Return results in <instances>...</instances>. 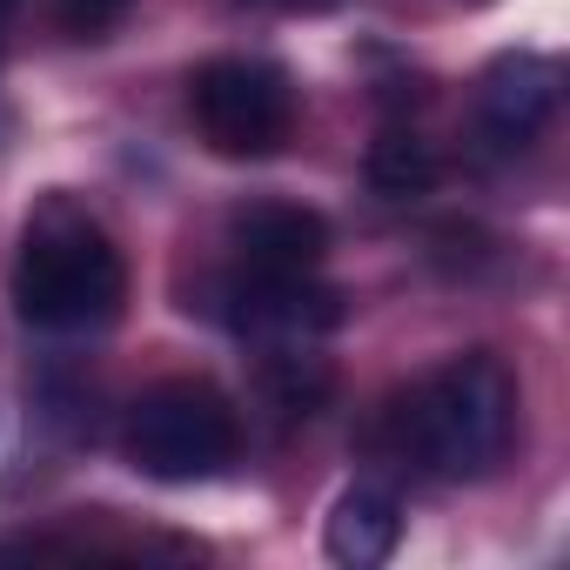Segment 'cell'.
Here are the masks:
<instances>
[{
	"mask_svg": "<svg viewBox=\"0 0 570 570\" xmlns=\"http://www.w3.org/2000/svg\"><path fill=\"white\" fill-rule=\"evenodd\" d=\"M128 303V268L121 248L95 215H81L68 195H48L28 215L21 255H14V309L21 323L48 336H88L108 330Z\"/></svg>",
	"mask_w": 570,
	"mask_h": 570,
	"instance_id": "6da1fadb",
	"label": "cell"
},
{
	"mask_svg": "<svg viewBox=\"0 0 570 570\" xmlns=\"http://www.w3.org/2000/svg\"><path fill=\"white\" fill-rule=\"evenodd\" d=\"M403 430V456H416L430 476L450 483H476L503 463L510 430H517V383L490 350L450 356L443 370H430L410 403L396 410Z\"/></svg>",
	"mask_w": 570,
	"mask_h": 570,
	"instance_id": "7a4b0ae2",
	"label": "cell"
},
{
	"mask_svg": "<svg viewBox=\"0 0 570 570\" xmlns=\"http://www.w3.org/2000/svg\"><path fill=\"white\" fill-rule=\"evenodd\" d=\"M121 450L155 483H202V476H222L235 463L242 423L215 383L175 376V383H155L135 396V410L121 423Z\"/></svg>",
	"mask_w": 570,
	"mask_h": 570,
	"instance_id": "3957f363",
	"label": "cell"
},
{
	"mask_svg": "<svg viewBox=\"0 0 570 570\" xmlns=\"http://www.w3.org/2000/svg\"><path fill=\"white\" fill-rule=\"evenodd\" d=\"M188 115L222 161H268L296 135V88L275 61L222 55L188 75Z\"/></svg>",
	"mask_w": 570,
	"mask_h": 570,
	"instance_id": "277c9868",
	"label": "cell"
},
{
	"mask_svg": "<svg viewBox=\"0 0 570 570\" xmlns=\"http://www.w3.org/2000/svg\"><path fill=\"white\" fill-rule=\"evenodd\" d=\"M222 303H228V323L262 350H303V343H323L343 323V296L323 289L316 275H255V268H242L222 289Z\"/></svg>",
	"mask_w": 570,
	"mask_h": 570,
	"instance_id": "5b68a950",
	"label": "cell"
},
{
	"mask_svg": "<svg viewBox=\"0 0 570 570\" xmlns=\"http://www.w3.org/2000/svg\"><path fill=\"white\" fill-rule=\"evenodd\" d=\"M557 101H563V68L550 55H503L476 88V128L490 135V148L523 155L557 121Z\"/></svg>",
	"mask_w": 570,
	"mask_h": 570,
	"instance_id": "8992f818",
	"label": "cell"
},
{
	"mask_svg": "<svg viewBox=\"0 0 570 570\" xmlns=\"http://www.w3.org/2000/svg\"><path fill=\"white\" fill-rule=\"evenodd\" d=\"M228 248L255 275H316L330 255V222L296 202H248L228 222Z\"/></svg>",
	"mask_w": 570,
	"mask_h": 570,
	"instance_id": "52a82bcc",
	"label": "cell"
},
{
	"mask_svg": "<svg viewBox=\"0 0 570 570\" xmlns=\"http://www.w3.org/2000/svg\"><path fill=\"white\" fill-rule=\"evenodd\" d=\"M323 543H330V557L350 563V570H376V563H390L396 543H403V510H396V497H390V490H370V483L343 490L336 510H330Z\"/></svg>",
	"mask_w": 570,
	"mask_h": 570,
	"instance_id": "ba28073f",
	"label": "cell"
},
{
	"mask_svg": "<svg viewBox=\"0 0 570 570\" xmlns=\"http://www.w3.org/2000/svg\"><path fill=\"white\" fill-rule=\"evenodd\" d=\"M436 175H443V161H436V148H430L416 128H383V135L370 141V188H376V195L416 202V195L436 188Z\"/></svg>",
	"mask_w": 570,
	"mask_h": 570,
	"instance_id": "9c48e42d",
	"label": "cell"
},
{
	"mask_svg": "<svg viewBox=\"0 0 570 570\" xmlns=\"http://www.w3.org/2000/svg\"><path fill=\"white\" fill-rule=\"evenodd\" d=\"M135 14V0H55V28L68 41H108Z\"/></svg>",
	"mask_w": 570,
	"mask_h": 570,
	"instance_id": "30bf717a",
	"label": "cell"
},
{
	"mask_svg": "<svg viewBox=\"0 0 570 570\" xmlns=\"http://www.w3.org/2000/svg\"><path fill=\"white\" fill-rule=\"evenodd\" d=\"M268 8H282V14H330V8H343V0H268Z\"/></svg>",
	"mask_w": 570,
	"mask_h": 570,
	"instance_id": "8fae6325",
	"label": "cell"
},
{
	"mask_svg": "<svg viewBox=\"0 0 570 570\" xmlns=\"http://www.w3.org/2000/svg\"><path fill=\"white\" fill-rule=\"evenodd\" d=\"M14 14H21V0H0V41H8V28H14Z\"/></svg>",
	"mask_w": 570,
	"mask_h": 570,
	"instance_id": "7c38bea8",
	"label": "cell"
},
{
	"mask_svg": "<svg viewBox=\"0 0 570 570\" xmlns=\"http://www.w3.org/2000/svg\"><path fill=\"white\" fill-rule=\"evenodd\" d=\"M14 135V115H8V101H0V141H8Z\"/></svg>",
	"mask_w": 570,
	"mask_h": 570,
	"instance_id": "4fadbf2b",
	"label": "cell"
}]
</instances>
